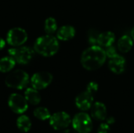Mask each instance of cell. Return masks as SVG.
I'll list each match as a JSON object with an SVG mask.
<instances>
[{
  "instance_id": "obj_26",
  "label": "cell",
  "mask_w": 134,
  "mask_h": 133,
  "mask_svg": "<svg viewBox=\"0 0 134 133\" xmlns=\"http://www.w3.org/2000/svg\"><path fill=\"white\" fill-rule=\"evenodd\" d=\"M60 133H79L77 132L75 129L74 130H71V129H63V130H61V132Z\"/></svg>"
},
{
  "instance_id": "obj_25",
  "label": "cell",
  "mask_w": 134,
  "mask_h": 133,
  "mask_svg": "<svg viewBox=\"0 0 134 133\" xmlns=\"http://www.w3.org/2000/svg\"><path fill=\"white\" fill-rule=\"evenodd\" d=\"M106 120H107V123L108 125H111V124H113V123L115 122V119L113 117H109V118H106Z\"/></svg>"
},
{
  "instance_id": "obj_11",
  "label": "cell",
  "mask_w": 134,
  "mask_h": 133,
  "mask_svg": "<svg viewBox=\"0 0 134 133\" xmlns=\"http://www.w3.org/2000/svg\"><path fill=\"white\" fill-rule=\"evenodd\" d=\"M108 67L111 72L116 74H120L124 72L126 68V60L122 56L117 55L109 60Z\"/></svg>"
},
{
  "instance_id": "obj_14",
  "label": "cell",
  "mask_w": 134,
  "mask_h": 133,
  "mask_svg": "<svg viewBox=\"0 0 134 133\" xmlns=\"http://www.w3.org/2000/svg\"><path fill=\"white\" fill-rule=\"evenodd\" d=\"M115 40V35L112 31H104L100 33L97 39V45L102 48H107L112 45Z\"/></svg>"
},
{
  "instance_id": "obj_19",
  "label": "cell",
  "mask_w": 134,
  "mask_h": 133,
  "mask_svg": "<svg viewBox=\"0 0 134 133\" xmlns=\"http://www.w3.org/2000/svg\"><path fill=\"white\" fill-rule=\"evenodd\" d=\"M44 30L47 34H52L57 31V23L55 18L48 17L44 23Z\"/></svg>"
},
{
  "instance_id": "obj_6",
  "label": "cell",
  "mask_w": 134,
  "mask_h": 133,
  "mask_svg": "<svg viewBox=\"0 0 134 133\" xmlns=\"http://www.w3.org/2000/svg\"><path fill=\"white\" fill-rule=\"evenodd\" d=\"M27 40L26 31L21 27H13L10 29L6 34V42L9 45L17 47L24 45Z\"/></svg>"
},
{
  "instance_id": "obj_17",
  "label": "cell",
  "mask_w": 134,
  "mask_h": 133,
  "mask_svg": "<svg viewBox=\"0 0 134 133\" xmlns=\"http://www.w3.org/2000/svg\"><path fill=\"white\" fill-rule=\"evenodd\" d=\"M16 62L10 56H4L0 59V72L8 73L10 72L15 67Z\"/></svg>"
},
{
  "instance_id": "obj_20",
  "label": "cell",
  "mask_w": 134,
  "mask_h": 133,
  "mask_svg": "<svg viewBox=\"0 0 134 133\" xmlns=\"http://www.w3.org/2000/svg\"><path fill=\"white\" fill-rule=\"evenodd\" d=\"M33 114L37 119L41 120V121L48 120L51 117L49 111L46 107H37L36 109H35Z\"/></svg>"
},
{
  "instance_id": "obj_1",
  "label": "cell",
  "mask_w": 134,
  "mask_h": 133,
  "mask_svg": "<svg viewBox=\"0 0 134 133\" xmlns=\"http://www.w3.org/2000/svg\"><path fill=\"white\" fill-rule=\"evenodd\" d=\"M107 56L104 49L98 45H91L85 49L81 55V64L87 71H95L105 63Z\"/></svg>"
},
{
  "instance_id": "obj_24",
  "label": "cell",
  "mask_w": 134,
  "mask_h": 133,
  "mask_svg": "<svg viewBox=\"0 0 134 133\" xmlns=\"http://www.w3.org/2000/svg\"><path fill=\"white\" fill-rule=\"evenodd\" d=\"M86 90L94 93L98 90V84L96 82H90L86 86Z\"/></svg>"
},
{
  "instance_id": "obj_5",
  "label": "cell",
  "mask_w": 134,
  "mask_h": 133,
  "mask_svg": "<svg viewBox=\"0 0 134 133\" xmlns=\"http://www.w3.org/2000/svg\"><path fill=\"white\" fill-rule=\"evenodd\" d=\"M71 124L73 129L79 133H90L93 129L92 118L85 112L76 114L72 119Z\"/></svg>"
},
{
  "instance_id": "obj_16",
  "label": "cell",
  "mask_w": 134,
  "mask_h": 133,
  "mask_svg": "<svg viewBox=\"0 0 134 133\" xmlns=\"http://www.w3.org/2000/svg\"><path fill=\"white\" fill-rule=\"evenodd\" d=\"M24 97L27 103L31 105H38L41 102V96L38 90L35 88H27L24 92Z\"/></svg>"
},
{
  "instance_id": "obj_13",
  "label": "cell",
  "mask_w": 134,
  "mask_h": 133,
  "mask_svg": "<svg viewBox=\"0 0 134 133\" xmlns=\"http://www.w3.org/2000/svg\"><path fill=\"white\" fill-rule=\"evenodd\" d=\"M75 36V29L71 25H64L57 31V38L60 41H69Z\"/></svg>"
},
{
  "instance_id": "obj_22",
  "label": "cell",
  "mask_w": 134,
  "mask_h": 133,
  "mask_svg": "<svg viewBox=\"0 0 134 133\" xmlns=\"http://www.w3.org/2000/svg\"><path fill=\"white\" fill-rule=\"evenodd\" d=\"M104 51H105L107 57H108L109 59H111V58H112V57H114V56L118 55L116 48L115 46H113V45H110V46L107 47L104 49Z\"/></svg>"
},
{
  "instance_id": "obj_12",
  "label": "cell",
  "mask_w": 134,
  "mask_h": 133,
  "mask_svg": "<svg viewBox=\"0 0 134 133\" xmlns=\"http://www.w3.org/2000/svg\"><path fill=\"white\" fill-rule=\"evenodd\" d=\"M91 117L97 121H104L107 118V107L101 102H95L91 107Z\"/></svg>"
},
{
  "instance_id": "obj_15",
  "label": "cell",
  "mask_w": 134,
  "mask_h": 133,
  "mask_svg": "<svg viewBox=\"0 0 134 133\" xmlns=\"http://www.w3.org/2000/svg\"><path fill=\"white\" fill-rule=\"evenodd\" d=\"M133 45V39L132 37L124 34L118 41V49L121 53H128L131 50Z\"/></svg>"
},
{
  "instance_id": "obj_28",
  "label": "cell",
  "mask_w": 134,
  "mask_h": 133,
  "mask_svg": "<svg viewBox=\"0 0 134 133\" xmlns=\"http://www.w3.org/2000/svg\"><path fill=\"white\" fill-rule=\"evenodd\" d=\"M131 37H132V38L134 40V27H133L132 31H131Z\"/></svg>"
},
{
  "instance_id": "obj_18",
  "label": "cell",
  "mask_w": 134,
  "mask_h": 133,
  "mask_svg": "<svg viewBox=\"0 0 134 133\" xmlns=\"http://www.w3.org/2000/svg\"><path fill=\"white\" fill-rule=\"evenodd\" d=\"M16 126L23 132H27L31 130V119L26 115H20L16 119Z\"/></svg>"
},
{
  "instance_id": "obj_9",
  "label": "cell",
  "mask_w": 134,
  "mask_h": 133,
  "mask_svg": "<svg viewBox=\"0 0 134 133\" xmlns=\"http://www.w3.org/2000/svg\"><path fill=\"white\" fill-rule=\"evenodd\" d=\"M71 123L70 115L64 111H59L51 115L49 125L55 130H63L67 129Z\"/></svg>"
},
{
  "instance_id": "obj_7",
  "label": "cell",
  "mask_w": 134,
  "mask_h": 133,
  "mask_svg": "<svg viewBox=\"0 0 134 133\" xmlns=\"http://www.w3.org/2000/svg\"><path fill=\"white\" fill-rule=\"evenodd\" d=\"M8 105L11 111L17 114H24L28 108V103L25 97L18 93H12L9 96Z\"/></svg>"
},
{
  "instance_id": "obj_10",
  "label": "cell",
  "mask_w": 134,
  "mask_h": 133,
  "mask_svg": "<svg viewBox=\"0 0 134 133\" xmlns=\"http://www.w3.org/2000/svg\"><path fill=\"white\" fill-rule=\"evenodd\" d=\"M93 93L86 90L76 96L75 105L79 110L86 111L91 108L92 105L93 104Z\"/></svg>"
},
{
  "instance_id": "obj_23",
  "label": "cell",
  "mask_w": 134,
  "mask_h": 133,
  "mask_svg": "<svg viewBox=\"0 0 134 133\" xmlns=\"http://www.w3.org/2000/svg\"><path fill=\"white\" fill-rule=\"evenodd\" d=\"M97 133H110V125L107 122L101 123L98 127Z\"/></svg>"
},
{
  "instance_id": "obj_21",
  "label": "cell",
  "mask_w": 134,
  "mask_h": 133,
  "mask_svg": "<svg viewBox=\"0 0 134 133\" xmlns=\"http://www.w3.org/2000/svg\"><path fill=\"white\" fill-rule=\"evenodd\" d=\"M100 33L95 29H90L88 32V41L92 45H97V39Z\"/></svg>"
},
{
  "instance_id": "obj_2",
  "label": "cell",
  "mask_w": 134,
  "mask_h": 133,
  "mask_svg": "<svg viewBox=\"0 0 134 133\" xmlns=\"http://www.w3.org/2000/svg\"><path fill=\"white\" fill-rule=\"evenodd\" d=\"M60 45L57 38L52 34L38 37L34 44V50L39 55L46 57L54 56L59 50Z\"/></svg>"
},
{
  "instance_id": "obj_4",
  "label": "cell",
  "mask_w": 134,
  "mask_h": 133,
  "mask_svg": "<svg viewBox=\"0 0 134 133\" xmlns=\"http://www.w3.org/2000/svg\"><path fill=\"white\" fill-rule=\"evenodd\" d=\"M8 53L16 63L19 64H27L33 59L35 50L30 47L20 45L9 49L8 50Z\"/></svg>"
},
{
  "instance_id": "obj_8",
  "label": "cell",
  "mask_w": 134,
  "mask_h": 133,
  "mask_svg": "<svg viewBox=\"0 0 134 133\" xmlns=\"http://www.w3.org/2000/svg\"><path fill=\"white\" fill-rule=\"evenodd\" d=\"M53 74L47 71L35 73L31 78V84L37 90H42L47 88L53 82Z\"/></svg>"
},
{
  "instance_id": "obj_27",
  "label": "cell",
  "mask_w": 134,
  "mask_h": 133,
  "mask_svg": "<svg viewBox=\"0 0 134 133\" xmlns=\"http://www.w3.org/2000/svg\"><path fill=\"white\" fill-rule=\"evenodd\" d=\"M5 40H4L2 38L0 37V50H2V49L5 47Z\"/></svg>"
},
{
  "instance_id": "obj_3",
  "label": "cell",
  "mask_w": 134,
  "mask_h": 133,
  "mask_svg": "<svg viewBox=\"0 0 134 133\" xmlns=\"http://www.w3.org/2000/svg\"><path fill=\"white\" fill-rule=\"evenodd\" d=\"M29 82L28 74L22 70H15L10 71L5 77V84L7 87L14 89H23Z\"/></svg>"
}]
</instances>
